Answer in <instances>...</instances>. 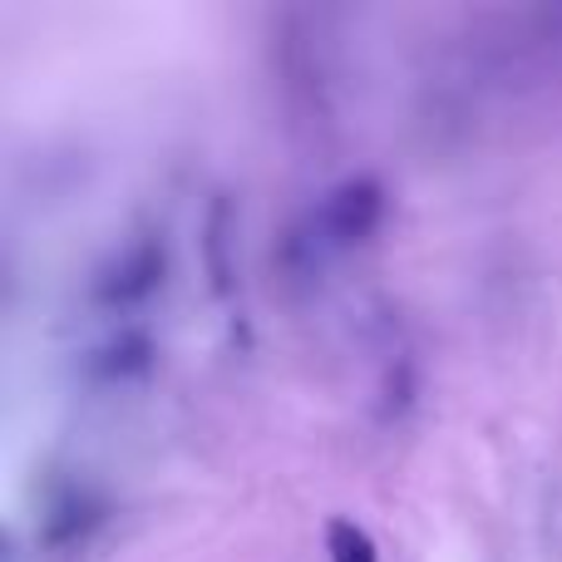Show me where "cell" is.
<instances>
[{
    "label": "cell",
    "mask_w": 562,
    "mask_h": 562,
    "mask_svg": "<svg viewBox=\"0 0 562 562\" xmlns=\"http://www.w3.org/2000/svg\"><path fill=\"white\" fill-rule=\"evenodd\" d=\"M227 223H233V207L227 198H213V213H207V277H213V291L227 296L233 291V267H227Z\"/></svg>",
    "instance_id": "5"
},
{
    "label": "cell",
    "mask_w": 562,
    "mask_h": 562,
    "mask_svg": "<svg viewBox=\"0 0 562 562\" xmlns=\"http://www.w3.org/2000/svg\"><path fill=\"white\" fill-rule=\"evenodd\" d=\"M390 395H385V415H400V409L409 405V366H400V380L390 375Z\"/></svg>",
    "instance_id": "7"
},
{
    "label": "cell",
    "mask_w": 562,
    "mask_h": 562,
    "mask_svg": "<svg viewBox=\"0 0 562 562\" xmlns=\"http://www.w3.org/2000/svg\"><path fill=\"white\" fill-rule=\"evenodd\" d=\"M164 247H158V237H144V243H134L124 257H119L114 267H104L94 281V301L99 306H134V301L154 296L158 286H164Z\"/></svg>",
    "instance_id": "2"
},
{
    "label": "cell",
    "mask_w": 562,
    "mask_h": 562,
    "mask_svg": "<svg viewBox=\"0 0 562 562\" xmlns=\"http://www.w3.org/2000/svg\"><path fill=\"white\" fill-rule=\"evenodd\" d=\"M99 518H104V504H99V498L69 494V498H59V504L49 508L45 528H40V543H45V548H69V543H79V538H85Z\"/></svg>",
    "instance_id": "3"
},
{
    "label": "cell",
    "mask_w": 562,
    "mask_h": 562,
    "mask_svg": "<svg viewBox=\"0 0 562 562\" xmlns=\"http://www.w3.org/2000/svg\"><path fill=\"white\" fill-rule=\"evenodd\" d=\"M154 366V340L144 330H119L104 350H94V375L104 380H134Z\"/></svg>",
    "instance_id": "4"
},
{
    "label": "cell",
    "mask_w": 562,
    "mask_h": 562,
    "mask_svg": "<svg viewBox=\"0 0 562 562\" xmlns=\"http://www.w3.org/2000/svg\"><path fill=\"white\" fill-rule=\"evenodd\" d=\"M326 553L330 562H380L375 538L360 524H350V518H330L326 524Z\"/></svg>",
    "instance_id": "6"
},
{
    "label": "cell",
    "mask_w": 562,
    "mask_h": 562,
    "mask_svg": "<svg viewBox=\"0 0 562 562\" xmlns=\"http://www.w3.org/2000/svg\"><path fill=\"white\" fill-rule=\"evenodd\" d=\"M380 217H385V188H380V178L360 173L330 188L326 207H321V233L330 243H366L380 227Z\"/></svg>",
    "instance_id": "1"
}]
</instances>
